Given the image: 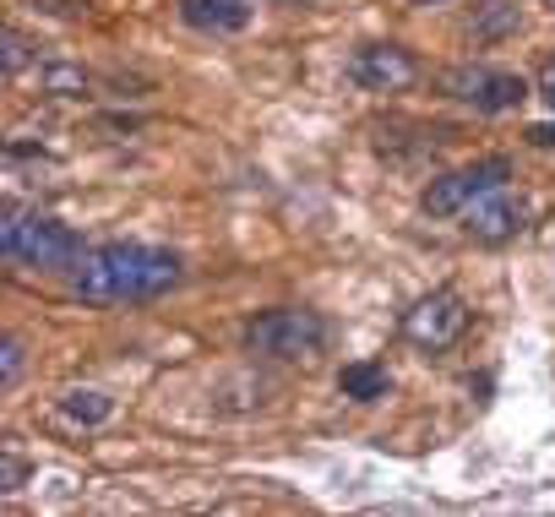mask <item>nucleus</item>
Returning <instances> with one entry per match:
<instances>
[{"label": "nucleus", "mask_w": 555, "mask_h": 517, "mask_svg": "<svg viewBox=\"0 0 555 517\" xmlns=\"http://www.w3.org/2000/svg\"><path fill=\"white\" fill-rule=\"evenodd\" d=\"M180 256L164 245H99L82 250V262L72 268V295L88 306H147L164 300L180 284Z\"/></svg>", "instance_id": "1"}, {"label": "nucleus", "mask_w": 555, "mask_h": 517, "mask_svg": "<svg viewBox=\"0 0 555 517\" xmlns=\"http://www.w3.org/2000/svg\"><path fill=\"white\" fill-rule=\"evenodd\" d=\"M0 250H7V262H17V268L61 273V268L82 262V234L66 229L50 212H7V223H0Z\"/></svg>", "instance_id": "2"}, {"label": "nucleus", "mask_w": 555, "mask_h": 517, "mask_svg": "<svg viewBox=\"0 0 555 517\" xmlns=\"http://www.w3.org/2000/svg\"><path fill=\"white\" fill-rule=\"evenodd\" d=\"M245 349L250 354H267V360H311L327 349V322L317 311H300V306H278V311H261L240 327Z\"/></svg>", "instance_id": "3"}, {"label": "nucleus", "mask_w": 555, "mask_h": 517, "mask_svg": "<svg viewBox=\"0 0 555 517\" xmlns=\"http://www.w3.org/2000/svg\"><path fill=\"white\" fill-rule=\"evenodd\" d=\"M506 180H512V158L490 153V158H474V164H463V169L436 175V180L420 191V207H425L430 218H463V207H474L479 196L501 191Z\"/></svg>", "instance_id": "4"}, {"label": "nucleus", "mask_w": 555, "mask_h": 517, "mask_svg": "<svg viewBox=\"0 0 555 517\" xmlns=\"http://www.w3.org/2000/svg\"><path fill=\"white\" fill-rule=\"evenodd\" d=\"M441 93L479 109V115H506L528 99V82L517 72H490V66H452L441 77Z\"/></svg>", "instance_id": "5"}, {"label": "nucleus", "mask_w": 555, "mask_h": 517, "mask_svg": "<svg viewBox=\"0 0 555 517\" xmlns=\"http://www.w3.org/2000/svg\"><path fill=\"white\" fill-rule=\"evenodd\" d=\"M403 333H409V344L414 349H452L463 333H468V306H463V295L457 289H430L409 316H403Z\"/></svg>", "instance_id": "6"}, {"label": "nucleus", "mask_w": 555, "mask_h": 517, "mask_svg": "<svg viewBox=\"0 0 555 517\" xmlns=\"http://www.w3.org/2000/svg\"><path fill=\"white\" fill-rule=\"evenodd\" d=\"M349 77H354L365 93H409V88L420 82V61H414L403 44H365V50H354Z\"/></svg>", "instance_id": "7"}, {"label": "nucleus", "mask_w": 555, "mask_h": 517, "mask_svg": "<svg viewBox=\"0 0 555 517\" xmlns=\"http://www.w3.org/2000/svg\"><path fill=\"white\" fill-rule=\"evenodd\" d=\"M522 218H528V207H522L517 196H506V185L490 191V196H479L474 207H463V229H468L474 240H485V245L512 240V234L522 229Z\"/></svg>", "instance_id": "8"}, {"label": "nucleus", "mask_w": 555, "mask_h": 517, "mask_svg": "<svg viewBox=\"0 0 555 517\" xmlns=\"http://www.w3.org/2000/svg\"><path fill=\"white\" fill-rule=\"evenodd\" d=\"M180 23L218 39V34H240L250 23V7L245 0H180Z\"/></svg>", "instance_id": "9"}, {"label": "nucleus", "mask_w": 555, "mask_h": 517, "mask_svg": "<svg viewBox=\"0 0 555 517\" xmlns=\"http://www.w3.org/2000/svg\"><path fill=\"white\" fill-rule=\"evenodd\" d=\"M522 28V7L517 0H474V12H468V34L479 44H501Z\"/></svg>", "instance_id": "10"}, {"label": "nucleus", "mask_w": 555, "mask_h": 517, "mask_svg": "<svg viewBox=\"0 0 555 517\" xmlns=\"http://www.w3.org/2000/svg\"><path fill=\"white\" fill-rule=\"evenodd\" d=\"M387 365H376V360H354V365H344L338 371V392L344 398H354V403H376V398H387Z\"/></svg>", "instance_id": "11"}, {"label": "nucleus", "mask_w": 555, "mask_h": 517, "mask_svg": "<svg viewBox=\"0 0 555 517\" xmlns=\"http://www.w3.org/2000/svg\"><path fill=\"white\" fill-rule=\"evenodd\" d=\"M61 414H66L72 425H104V419L115 414V398L99 392V387H72V392L61 398Z\"/></svg>", "instance_id": "12"}, {"label": "nucleus", "mask_w": 555, "mask_h": 517, "mask_svg": "<svg viewBox=\"0 0 555 517\" xmlns=\"http://www.w3.org/2000/svg\"><path fill=\"white\" fill-rule=\"evenodd\" d=\"M88 82H93V77H88L82 66H72V61H50V66H39V88L55 93V99H82Z\"/></svg>", "instance_id": "13"}, {"label": "nucleus", "mask_w": 555, "mask_h": 517, "mask_svg": "<svg viewBox=\"0 0 555 517\" xmlns=\"http://www.w3.org/2000/svg\"><path fill=\"white\" fill-rule=\"evenodd\" d=\"M23 338L17 333H7V344H0V387H17V376H23Z\"/></svg>", "instance_id": "14"}, {"label": "nucleus", "mask_w": 555, "mask_h": 517, "mask_svg": "<svg viewBox=\"0 0 555 517\" xmlns=\"http://www.w3.org/2000/svg\"><path fill=\"white\" fill-rule=\"evenodd\" d=\"M28 61H34V39L23 28H7V77H17Z\"/></svg>", "instance_id": "15"}, {"label": "nucleus", "mask_w": 555, "mask_h": 517, "mask_svg": "<svg viewBox=\"0 0 555 517\" xmlns=\"http://www.w3.org/2000/svg\"><path fill=\"white\" fill-rule=\"evenodd\" d=\"M23 479H28V463H23L17 452H7V457H0V490L17 495V490H23Z\"/></svg>", "instance_id": "16"}, {"label": "nucleus", "mask_w": 555, "mask_h": 517, "mask_svg": "<svg viewBox=\"0 0 555 517\" xmlns=\"http://www.w3.org/2000/svg\"><path fill=\"white\" fill-rule=\"evenodd\" d=\"M522 137H528L533 147H555V120H533V126H528Z\"/></svg>", "instance_id": "17"}, {"label": "nucleus", "mask_w": 555, "mask_h": 517, "mask_svg": "<svg viewBox=\"0 0 555 517\" xmlns=\"http://www.w3.org/2000/svg\"><path fill=\"white\" fill-rule=\"evenodd\" d=\"M539 99L555 109V61H544V72H539Z\"/></svg>", "instance_id": "18"}, {"label": "nucleus", "mask_w": 555, "mask_h": 517, "mask_svg": "<svg viewBox=\"0 0 555 517\" xmlns=\"http://www.w3.org/2000/svg\"><path fill=\"white\" fill-rule=\"evenodd\" d=\"M409 7H447V0H409Z\"/></svg>", "instance_id": "19"}, {"label": "nucleus", "mask_w": 555, "mask_h": 517, "mask_svg": "<svg viewBox=\"0 0 555 517\" xmlns=\"http://www.w3.org/2000/svg\"><path fill=\"white\" fill-rule=\"evenodd\" d=\"M284 7H295V0H284Z\"/></svg>", "instance_id": "20"}, {"label": "nucleus", "mask_w": 555, "mask_h": 517, "mask_svg": "<svg viewBox=\"0 0 555 517\" xmlns=\"http://www.w3.org/2000/svg\"><path fill=\"white\" fill-rule=\"evenodd\" d=\"M550 7H555V0H550Z\"/></svg>", "instance_id": "21"}]
</instances>
